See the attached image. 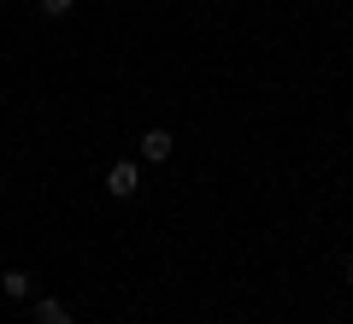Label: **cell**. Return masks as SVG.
Returning <instances> with one entry per match:
<instances>
[{"label":"cell","instance_id":"obj_1","mask_svg":"<svg viewBox=\"0 0 353 324\" xmlns=\"http://www.w3.org/2000/svg\"><path fill=\"white\" fill-rule=\"evenodd\" d=\"M136 189H141V171H136V165H130V160H118L112 171H106V195L130 200V195H136Z\"/></svg>","mask_w":353,"mask_h":324},{"label":"cell","instance_id":"obj_2","mask_svg":"<svg viewBox=\"0 0 353 324\" xmlns=\"http://www.w3.org/2000/svg\"><path fill=\"white\" fill-rule=\"evenodd\" d=\"M171 148H176V136H171V130H148V136H141V160H153V165H165V160H171Z\"/></svg>","mask_w":353,"mask_h":324},{"label":"cell","instance_id":"obj_3","mask_svg":"<svg viewBox=\"0 0 353 324\" xmlns=\"http://www.w3.org/2000/svg\"><path fill=\"white\" fill-rule=\"evenodd\" d=\"M0 289H6L12 301H30V295H36V277H30L24 265H12V271H0Z\"/></svg>","mask_w":353,"mask_h":324},{"label":"cell","instance_id":"obj_4","mask_svg":"<svg viewBox=\"0 0 353 324\" xmlns=\"http://www.w3.org/2000/svg\"><path fill=\"white\" fill-rule=\"evenodd\" d=\"M36 324H77V318H71V307H65V301L41 295V301H36Z\"/></svg>","mask_w":353,"mask_h":324},{"label":"cell","instance_id":"obj_5","mask_svg":"<svg viewBox=\"0 0 353 324\" xmlns=\"http://www.w3.org/2000/svg\"><path fill=\"white\" fill-rule=\"evenodd\" d=\"M36 6H41V12H48V18H65V12H71V6H77V0H36Z\"/></svg>","mask_w":353,"mask_h":324},{"label":"cell","instance_id":"obj_6","mask_svg":"<svg viewBox=\"0 0 353 324\" xmlns=\"http://www.w3.org/2000/svg\"><path fill=\"white\" fill-rule=\"evenodd\" d=\"M347 283H353V260H347Z\"/></svg>","mask_w":353,"mask_h":324}]
</instances>
